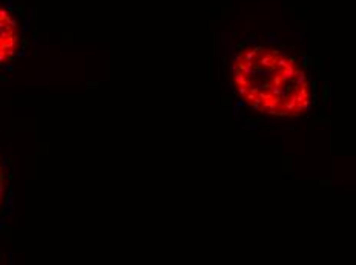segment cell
<instances>
[{
	"label": "cell",
	"mask_w": 356,
	"mask_h": 265,
	"mask_svg": "<svg viewBox=\"0 0 356 265\" xmlns=\"http://www.w3.org/2000/svg\"><path fill=\"white\" fill-rule=\"evenodd\" d=\"M3 199H5V173H3V166L0 161V209L3 205Z\"/></svg>",
	"instance_id": "cell-3"
},
{
	"label": "cell",
	"mask_w": 356,
	"mask_h": 265,
	"mask_svg": "<svg viewBox=\"0 0 356 265\" xmlns=\"http://www.w3.org/2000/svg\"><path fill=\"white\" fill-rule=\"evenodd\" d=\"M229 75L240 101L273 121L299 120L315 103V83L305 65L281 46L240 45L230 58Z\"/></svg>",
	"instance_id": "cell-1"
},
{
	"label": "cell",
	"mask_w": 356,
	"mask_h": 265,
	"mask_svg": "<svg viewBox=\"0 0 356 265\" xmlns=\"http://www.w3.org/2000/svg\"><path fill=\"white\" fill-rule=\"evenodd\" d=\"M20 45V28L16 17L0 5V66L12 61Z\"/></svg>",
	"instance_id": "cell-2"
}]
</instances>
